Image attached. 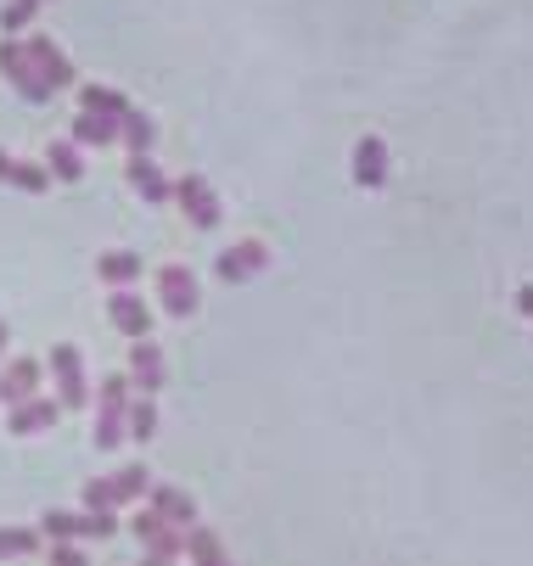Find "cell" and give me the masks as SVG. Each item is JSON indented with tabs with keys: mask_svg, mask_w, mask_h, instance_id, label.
<instances>
[{
	"mask_svg": "<svg viewBox=\"0 0 533 566\" xmlns=\"http://www.w3.org/2000/svg\"><path fill=\"white\" fill-rule=\"evenodd\" d=\"M124 416H129V376H102V387H96V449H118L129 438Z\"/></svg>",
	"mask_w": 533,
	"mask_h": 566,
	"instance_id": "cell-1",
	"label": "cell"
},
{
	"mask_svg": "<svg viewBox=\"0 0 533 566\" xmlns=\"http://www.w3.org/2000/svg\"><path fill=\"white\" fill-rule=\"evenodd\" d=\"M51 376H56V403L62 410H85L91 403V376H85V354L73 343L51 348Z\"/></svg>",
	"mask_w": 533,
	"mask_h": 566,
	"instance_id": "cell-2",
	"label": "cell"
},
{
	"mask_svg": "<svg viewBox=\"0 0 533 566\" xmlns=\"http://www.w3.org/2000/svg\"><path fill=\"white\" fill-rule=\"evenodd\" d=\"M0 78H7V85L23 96V102H51L56 91L45 85V78L34 73V62H29V51H23V40H0Z\"/></svg>",
	"mask_w": 533,
	"mask_h": 566,
	"instance_id": "cell-3",
	"label": "cell"
},
{
	"mask_svg": "<svg viewBox=\"0 0 533 566\" xmlns=\"http://www.w3.org/2000/svg\"><path fill=\"white\" fill-rule=\"evenodd\" d=\"M129 387L140 392V398H158L164 392V381H169V365H164V348L151 343V337H140V343H129Z\"/></svg>",
	"mask_w": 533,
	"mask_h": 566,
	"instance_id": "cell-4",
	"label": "cell"
},
{
	"mask_svg": "<svg viewBox=\"0 0 533 566\" xmlns=\"http://www.w3.org/2000/svg\"><path fill=\"white\" fill-rule=\"evenodd\" d=\"M175 202H180V213H186L197 230H213V224L224 219V208H219V197H213V186H208L202 175H180V180H175Z\"/></svg>",
	"mask_w": 533,
	"mask_h": 566,
	"instance_id": "cell-5",
	"label": "cell"
},
{
	"mask_svg": "<svg viewBox=\"0 0 533 566\" xmlns=\"http://www.w3.org/2000/svg\"><path fill=\"white\" fill-rule=\"evenodd\" d=\"M23 51H29L34 73L45 78L51 91H73V85H80V73H73V62L62 56V45H56V40H45V34H29V40H23Z\"/></svg>",
	"mask_w": 533,
	"mask_h": 566,
	"instance_id": "cell-6",
	"label": "cell"
},
{
	"mask_svg": "<svg viewBox=\"0 0 533 566\" xmlns=\"http://www.w3.org/2000/svg\"><path fill=\"white\" fill-rule=\"evenodd\" d=\"M259 270H270V248H264V241H237V248H224V253L213 259V275H219L224 286H242V281H253Z\"/></svg>",
	"mask_w": 533,
	"mask_h": 566,
	"instance_id": "cell-7",
	"label": "cell"
},
{
	"mask_svg": "<svg viewBox=\"0 0 533 566\" xmlns=\"http://www.w3.org/2000/svg\"><path fill=\"white\" fill-rule=\"evenodd\" d=\"M158 297H164V314H175V319L197 314V303H202L197 275H191L186 264H164V270H158Z\"/></svg>",
	"mask_w": 533,
	"mask_h": 566,
	"instance_id": "cell-8",
	"label": "cell"
},
{
	"mask_svg": "<svg viewBox=\"0 0 533 566\" xmlns=\"http://www.w3.org/2000/svg\"><path fill=\"white\" fill-rule=\"evenodd\" d=\"M129 186H135V197L140 202H151V208H164V202H175V180L151 164V151H140V157H129Z\"/></svg>",
	"mask_w": 533,
	"mask_h": 566,
	"instance_id": "cell-9",
	"label": "cell"
},
{
	"mask_svg": "<svg viewBox=\"0 0 533 566\" xmlns=\"http://www.w3.org/2000/svg\"><path fill=\"white\" fill-rule=\"evenodd\" d=\"M56 416H62V403L56 398H23V403H12V416H7V432L12 438H34V432H51L56 427Z\"/></svg>",
	"mask_w": 533,
	"mask_h": 566,
	"instance_id": "cell-10",
	"label": "cell"
},
{
	"mask_svg": "<svg viewBox=\"0 0 533 566\" xmlns=\"http://www.w3.org/2000/svg\"><path fill=\"white\" fill-rule=\"evenodd\" d=\"M107 319L129 337V343H140V337H151V308L135 297V286H124V292H113L107 297Z\"/></svg>",
	"mask_w": 533,
	"mask_h": 566,
	"instance_id": "cell-11",
	"label": "cell"
},
{
	"mask_svg": "<svg viewBox=\"0 0 533 566\" xmlns=\"http://www.w3.org/2000/svg\"><path fill=\"white\" fill-rule=\"evenodd\" d=\"M354 180L365 191L388 186V146H383V135H359V146H354Z\"/></svg>",
	"mask_w": 533,
	"mask_h": 566,
	"instance_id": "cell-12",
	"label": "cell"
},
{
	"mask_svg": "<svg viewBox=\"0 0 533 566\" xmlns=\"http://www.w3.org/2000/svg\"><path fill=\"white\" fill-rule=\"evenodd\" d=\"M40 381H45L40 359H12L7 370H0V403H23V398H34Z\"/></svg>",
	"mask_w": 533,
	"mask_h": 566,
	"instance_id": "cell-13",
	"label": "cell"
},
{
	"mask_svg": "<svg viewBox=\"0 0 533 566\" xmlns=\"http://www.w3.org/2000/svg\"><path fill=\"white\" fill-rule=\"evenodd\" d=\"M146 500H151V511H158L169 527H180V533H186V527H197V505H191V494L169 489V482H164V489L151 482V494H146Z\"/></svg>",
	"mask_w": 533,
	"mask_h": 566,
	"instance_id": "cell-14",
	"label": "cell"
},
{
	"mask_svg": "<svg viewBox=\"0 0 533 566\" xmlns=\"http://www.w3.org/2000/svg\"><path fill=\"white\" fill-rule=\"evenodd\" d=\"M0 186H18V191L40 197V191L51 186V169H45V164H23V157H12V151H0Z\"/></svg>",
	"mask_w": 533,
	"mask_h": 566,
	"instance_id": "cell-15",
	"label": "cell"
},
{
	"mask_svg": "<svg viewBox=\"0 0 533 566\" xmlns=\"http://www.w3.org/2000/svg\"><path fill=\"white\" fill-rule=\"evenodd\" d=\"M96 275H102L113 292H124V286H135V281H140V253L113 248V253H102V259H96Z\"/></svg>",
	"mask_w": 533,
	"mask_h": 566,
	"instance_id": "cell-16",
	"label": "cell"
},
{
	"mask_svg": "<svg viewBox=\"0 0 533 566\" xmlns=\"http://www.w3.org/2000/svg\"><path fill=\"white\" fill-rule=\"evenodd\" d=\"M45 169H51V180L73 186V180H85V157H80V146H73V140H51L45 146Z\"/></svg>",
	"mask_w": 533,
	"mask_h": 566,
	"instance_id": "cell-17",
	"label": "cell"
},
{
	"mask_svg": "<svg viewBox=\"0 0 533 566\" xmlns=\"http://www.w3.org/2000/svg\"><path fill=\"white\" fill-rule=\"evenodd\" d=\"M113 140H118V118L80 107V118H73V146H113Z\"/></svg>",
	"mask_w": 533,
	"mask_h": 566,
	"instance_id": "cell-18",
	"label": "cell"
},
{
	"mask_svg": "<svg viewBox=\"0 0 533 566\" xmlns=\"http://www.w3.org/2000/svg\"><path fill=\"white\" fill-rule=\"evenodd\" d=\"M113 494H118V505H135V500H146V494H151V471H146L140 460L118 465V471H113Z\"/></svg>",
	"mask_w": 533,
	"mask_h": 566,
	"instance_id": "cell-19",
	"label": "cell"
},
{
	"mask_svg": "<svg viewBox=\"0 0 533 566\" xmlns=\"http://www.w3.org/2000/svg\"><path fill=\"white\" fill-rule=\"evenodd\" d=\"M80 107L85 113H102V118H118V124L129 118V102L113 85H80Z\"/></svg>",
	"mask_w": 533,
	"mask_h": 566,
	"instance_id": "cell-20",
	"label": "cell"
},
{
	"mask_svg": "<svg viewBox=\"0 0 533 566\" xmlns=\"http://www.w3.org/2000/svg\"><path fill=\"white\" fill-rule=\"evenodd\" d=\"M40 533L45 538H56V544H73V538H91V516L80 511H45V522H40Z\"/></svg>",
	"mask_w": 533,
	"mask_h": 566,
	"instance_id": "cell-21",
	"label": "cell"
},
{
	"mask_svg": "<svg viewBox=\"0 0 533 566\" xmlns=\"http://www.w3.org/2000/svg\"><path fill=\"white\" fill-rule=\"evenodd\" d=\"M186 555L191 566H231V555H224V544L208 527H186Z\"/></svg>",
	"mask_w": 533,
	"mask_h": 566,
	"instance_id": "cell-22",
	"label": "cell"
},
{
	"mask_svg": "<svg viewBox=\"0 0 533 566\" xmlns=\"http://www.w3.org/2000/svg\"><path fill=\"white\" fill-rule=\"evenodd\" d=\"M124 432L135 438V443H151V438H158V403H151V398H129V416H124Z\"/></svg>",
	"mask_w": 533,
	"mask_h": 566,
	"instance_id": "cell-23",
	"label": "cell"
},
{
	"mask_svg": "<svg viewBox=\"0 0 533 566\" xmlns=\"http://www.w3.org/2000/svg\"><path fill=\"white\" fill-rule=\"evenodd\" d=\"M118 140L129 146V157H140V151H151V146H158V124H151L146 113H135V107H129V118L118 124Z\"/></svg>",
	"mask_w": 533,
	"mask_h": 566,
	"instance_id": "cell-24",
	"label": "cell"
},
{
	"mask_svg": "<svg viewBox=\"0 0 533 566\" xmlns=\"http://www.w3.org/2000/svg\"><path fill=\"white\" fill-rule=\"evenodd\" d=\"M40 7H45V0H7V7H0V34H23L34 18H40Z\"/></svg>",
	"mask_w": 533,
	"mask_h": 566,
	"instance_id": "cell-25",
	"label": "cell"
},
{
	"mask_svg": "<svg viewBox=\"0 0 533 566\" xmlns=\"http://www.w3.org/2000/svg\"><path fill=\"white\" fill-rule=\"evenodd\" d=\"M146 555H151V560H180V555H186V533L164 522L158 533H151V538H146Z\"/></svg>",
	"mask_w": 533,
	"mask_h": 566,
	"instance_id": "cell-26",
	"label": "cell"
},
{
	"mask_svg": "<svg viewBox=\"0 0 533 566\" xmlns=\"http://www.w3.org/2000/svg\"><path fill=\"white\" fill-rule=\"evenodd\" d=\"M18 555H40V533H29V527H0V560H18Z\"/></svg>",
	"mask_w": 533,
	"mask_h": 566,
	"instance_id": "cell-27",
	"label": "cell"
},
{
	"mask_svg": "<svg viewBox=\"0 0 533 566\" xmlns=\"http://www.w3.org/2000/svg\"><path fill=\"white\" fill-rule=\"evenodd\" d=\"M85 511H118L113 476H91V482H85Z\"/></svg>",
	"mask_w": 533,
	"mask_h": 566,
	"instance_id": "cell-28",
	"label": "cell"
},
{
	"mask_svg": "<svg viewBox=\"0 0 533 566\" xmlns=\"http://www.w3.org/2000/svg\"><path fill=\"white\" fill-rule=\"evenodd\" d=\"M45 560H51V566H91L80 544H51V549H45Z\"/></svg>",
	"mask_w": 533,
	"mask_h": 566,
	"instance_id": "cell-29",
	"label": "cell"
},
{
	"mask_svg": "<svg viewBox=\"0 0 533 566\" xmlns=\"http://www.w3.org/2000/svg\"><path fill=\"white\" fill-rule=\"evenodd\" d=\"M91 516V538H118V516L113 511H85Z\"/></svg>",
	"mask_w": 533,
	"mask_h": 566,
	"instance_id": "cell-30",
	"label": "cell"
},
{
	"mask_svg": "<svg viewBox=\"0 0 533 566\" xmlns=\"http://www.w3.org/2000/svg\"><path fill=\"white\" fill-rule=\"evenodd\" d=\"M158 527H164V516H158V511H135V522H129V533H135L140 544H146L151 533H158Z\"/></svg>",
	"mask_w": 533,
	"mask_h": 566,
	"instance_id": "cell-31",
	"label": "cell"
},
{
	"mask_svg": "<svg viewBox=\"0 0 533 566\" xmlns=\"http://www.w3.org/2000/svg\"><path fill=\"white\" fill-rule=\"evenodd\" d=\"M516 314H527V319H533V286H522V292H516Z\"/></svg>",
	"mask_w": 533,
	"mask_h": 566,
	"instance_id": "cell-32",
	"label": "cell"
},
{
	"mask_svg": "<svg viewBox=\"0 0 533 566\" xmlns=\"http://www.w3.org/2000/svg\"><path fill=\"white\" fill-rule=\"evenodd\" d=\"M7 343H12V332H7V319H0V354H7Z\"/></svg>",
	"mask_w": 533,
	"mask_h": 566,
	"instance_id": "cell-33",
	"label": "cell"
},
{
	"mask_svg": "<svg viewBox=\"0 0 533 566\" xmlns=\"http://www.w3.org/2000/svg\"><path fill=\"white\" fill-rule=\"evenodd\" d=\"M140 566H175V560H151V555H146V560H140Z\"/></svg>",
	"mask_w": 533,
	"mask_h": 566,
	"instance_id": "cell-34",
	"label": "cell"
}]
</instances>
